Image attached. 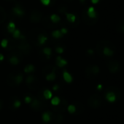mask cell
<instances>
[{
	"label": "cell",
	"instance_id": "cell-45",
	"mask_svg": "<svg viewBox=\"0 0 124 124\" xmlns=\"http://www.w3.org/2000/svg\"><path fill=\"white\" fill-rule=\"evenodd\" d=\"M55 1H56V0H50V4H54L55 3Z\"/></svg>",
	"mask_w": 124,
	"mask_h": 124
},
{
	"label": "cell",
	"instance_id": "cell-11",
	"mask_svg": "<svg viewBox=\"0 0 124 124\" xmlns=\"http://www.w3.org/2000/svg\"><path fill=\"white\" fill-rule=\"evenodd\" d=\"M105 98L110 102H114L117 100V97H116L115 94H114V92H113L112 91H110V90H107V92L105 94Z\"/></svg>",
	"mask_w": 124,
	"mask_h": 124
},
{
	"label": "cell",
	"instance_id": "cell-14",
	"mask_svg": "<svg viewBox=\"0 0 124 124\" xmlns=\"http://www.w3.org/2000/svg\"><path fill=\"white\" fill-rule=\"evenodd\" d=\"M107 90H110V91H112L113 92H114V94H115V96L117 97V100L121 99V90L118 87L111 86L107 88Z\"/></svg>",
	"mask_w": 124,
	"mask_h": 124
},
{
	"label": "cell",
	"instance_id": "cell-34",
	"mask_svg": "<svg viewBox=\"0 0 124 124\" xmlns=\"http://www.w3.org/2000/svg\"><path fill=\"white\" fill-rule=\"evenodd\" d=\"M64 49H65V48L64 47V46H58L56 47V52L57 53L61 54V53L64 52Z\"/></svg>",
	"mask_w": 124,
	"mask_h": 124
},
{
	"label": "cell",
	"instance_id": "cell-41",
	"mask_svg": "<svg viewBox=\"0 0 124 124\" xmlns=\"http://www.w3.org/2000/svg\"><path fill=\"white\" fill-rule=\"evenodd\" d=\"M87 52H88V54H94V50L93 49H88V51H87Z\"/></svg>",
	"mask_w": 124,
	"mask_h": 124
},
{
	"label": "cell",
	"instance_id": "cell-21",
	"mask_svg": "<svg viewBox=\"0 0 124 124\" xmlns=\"http://www.w3.org/2000/svg\"><path fill=\"white\" fill-rule=\"evenodd\" d=\"M7 16V13L4 10V9L1 7H0V23H2Z\"/></svg>",
	"mask_w": 124,
	"mask_h": 124
},
{
	"label": "cell",
	"instance_id": "cell-23",
	"mask_svg": "<svg viewBox=\"0 0 124 124\" xmlns=\"http://www.w3.org/2000/svg\"><path fill=\"white\" fill-rule=\"evenodd\" d=\"M35 70V68L33 65L31 64H29V65H27L25 68H24V72L26 73H30L31 72H34Z\"/></svg>",
	"mask_w": 124,
	"mask_h": 124
},
{
	"label": "cell",
	"instance_id": "cell-9",
	"mask_svg": "<svg viewBox=\"0 0 124 124\" xmlns=\"http://www.w3.org/2000/svg\"><path fill=\"white\" fill-rule=\"evenodd\" d=\"M46 35L47 34L45 32H42V31L37 35V46L43 44L48 40V37H47Z\"/></svg>",
	"mask_w": 124,
	"mask_h": 124
},
{
	"label": "cell",
	"instance_id": "cell-31",
	"mask_svg": "<svg viewBox=\"0 0 124 124\" xmlns=\"http://www.w3.org/2000/svg\"><path fill=\"white\" fill-rule=\"evenodd\" d=\"M52 36L53 37L56 38V39H58V38H60L61 36H63L62 33H61V31L59 30H55L52 32Z\"/></svg>",
	"mask_w": 124,
	"mask_h": 124
},
{
	"label": "cell",
	"instance_id": "cell-44",
	"mask_svg": "<svg viewBox=\"0 0 124 124\" xmlns=\"http://www.w3.org/2000/svg\"><path fill=\"white\" fill-rule=\"evenodd\" d=\"M91 2L93 3V4H97V3H99V0H91Z\"/></svg>",
	"mask_w": 124,
	"mask_h": 124
},
{
	"label": "cell",
	"instance_id": "cell-38",
	"mask_svg": "<svg viewBox=\"0 0 124 124\" xmlns=\"http://www.w3.org/2000/svg\"><path fill=\"white\" fill-rule=\"evenodd\" d=\"M60 31H61V33H62V35H64V34H66V33H67V28H62L60 30Z\"/></svg>",
	"mask_w": 124,
	"mask_h": 124
},
{
	"label": "cell",
	"instance_id": "cell-30",
	"mask_svg": "<svg viewBox=\"0 0 124 124\" xmlns=\"http://www.w3.org/2000/svg\"><path fill=\"white\" fill-rule=\"evenodd\" d=\"M67 110H68V112L69 113L73 114V113H75L77 111V108L74 105H70L67 106Z\"/></svg>",
	"mask_w": 124,
	"mask_h": 124
},
{
	"label": "cell",
	"instance_id": "cell-16",
	"mask_svg": "<svg viewBox=\"0 0 124 124\" xmlns=\"http://www.w3.org/2000/svg\"><path fill=\"white\" fill-rule=\"evenodd\" d=\"M66 65H67V61L64 59H63L61 57H57L56 58V65L59 68H63L64 66H65Z\"/></svg>",
	"mask_w": 124,
	"mask_h": 124
},
{
	"label": "cell",
	"instance_id": "cell-17",
	"mask_svg": "<svg viewBox=\"0 0 124 124\" xmlns=\"http://www.w3.org/2000/svg\"><path fill=\"white\" fill-rule=\"evenodd\" d=\"M14 80H15V86H18V85H20L22 83V81H23V74L20 73H18V74H15Z\"/></svg>",
	"mask_w": 124,
	"mask_h": 124
},
{
	"label": "cell",
	"instance_id": "cell-2",
	"mask_svg": "<svg viewBox=\"0 0 124 124\" xmlns=\"http://www.w3.org/2000/svg\"><path fill=\"white\" fill-rule=\"evenodd\" d=\"M15 48H17V49L20 53H23L26 54H29L31 51V47L30 44L26 41H25V39H19V41L16 42Z\"/></svg>",
	"mask_w": 124,
	"mask_h": 124
},
{
	"label": "cell",
	"instance_id": "cell-5",
	"mask_svg": "<svg viewBox=\"0 0 124 124\" xmlns=\"http://www.w3.org/2000/svg\"><path fill=\"white\" fill-rule=\"evenodd\" d=\"M45 101H41L39 99L34 98L32 100V102L30 103L31 108L34 111H37V112L41 111L45 107Z\"/></svg>",
	"mask_w": 124,
	"mask_h": 124
},
{
	"label": "cell",
	"instance_id": "cell-22",
	"mask_svg": "<svg viewBox=\"0 0 124 124\" xmlns=\"http://www.w3.org/2000/svg\"><path fill=\"white\" fill-rule=\"evenodd\" d=\"M42 96L44 97V98L45 100H50V99L52 98L53 94H52V92L49 89H45L42 92Z\"/></svg>",
	"mask_w": 124,
	"mask_h": 124
},
{
	"label": "cell",
	"instance_id": "cell-46",
	"mask_svg": "<svg viewBox=\"0 0 124 124\" xmlns=\"http://www.w3.org/2000/svg\"><path fill=\"white\" fill-rule=\"evenodd\" d=\"M86 0H80V1L81 3H83H83H85V2H86Z\"/></svg>",
	"mask_w": 124,
	"mask_h": 124
},
{
	"label": "cell",
	"instance_id": "cell-8",
	"mask_svg": "<svg viewBox=\"0 0 124 124\" xmlns=\"http://www.w3.org/2000/svg\"><path fill=\"white\" fill-rule=\"evenodd\" d=\"M12 13L15 15H16L18 17H21L25 13V11H24L23 8L20 4H16L15 7H13L12 9Z\"/></svg>",
	"mask_w": 124,
	"mask_h": 124
},
{
	"label": "cell",
	"instance_id": "cell-10",
	"mask_svg": "<svg viewBox=\"0 0 124 124\" xmlns=\"http://www.w3.org/2000/svg\"><path fill=\"white\" fill-rule=\"evenodd\" d=\"M39 85H40L39 81L36 77H35V78L31 82H30L29 84H26V86H28V88L29 89H31V90H37L39 87Z\"/></svg>",
	"mask_w": 124,
	"mask_h": 124
},
{
	"label": "cell",
	"instance_id": "cell-27",
	"mask_svg": "<svg viewBox=\"0 0 124 124\" xmlns=\"http://www.w3.org/2000/svg\"><path fill=\"white\" fill-rule=\"evenodd\" d=\"M50 20H51V22L53 23H58L59 21H60V17H59V16H58L57 15H56V14H53V15H52L51 16H50Z\"/></svg>",
	"mask_w": 124,
	"mask_h": 124
},
{
	"label": "cell",
	"instance_id": "cell-42",
	"mask_svg": "<svg viewBox=\"0 0 124 124\" xmlns=\"http://www.w3.org/2000/svg\"><path fill=\"white\" fill-rule=\"evenodd\" d=\"M96 88H97V89H98V90H99V91H100V90H102V84H99V85L97 86V87H96Z\"/></svg>",
	"mask_w": 124,
	"mask_h": 124
},
{
	"label": "cell",
	"instance_id": "cell-35",
	"mask_svg": "<svg viewBox=\"0 0 124 124\" xmlns=\"http://www.w3.org/2000/svg\"><path fill=\"white\" fill-rule=\"evenodd\" d=\"M32 98L31 97H29V96H26L25 97H24V102H25V103H26V104H30L31 102H32Z\"/></svg>",
	"mask_w": 124,
	"mask_h": 124
},
{
	"label": "cell",
	"instance_id": "cell-12",
	"mask_svg": "<svg viewBox=\"0 0 124 124\" xmlns=\"http://www.w3.org/2000/svg\"><path fill=\"white\" fill-rule=\"evenodd\" d=\"M42 121L45 123H48L52 119H53V113H51V112H50V111L45 112V113H42Z\"/></svg>",
	"mask_w": 124,
	"mask_h": 124
},
{
	"label": "cell",
	"instance_id": "cell-1",
	"mask_svg": "<svg viewBox=\"0 0 124 124\" xmlns=\"http://www.w3.org/2000/svg\"><path fill=\"white\" fill-rule=\"evenodd\" d=\"M102 104V99L99 94H93L88 100V105L92 109L100 108Z\"/></svg>",
	"mask_w": 124,
	"mask_h": 124
},
{
	"label": "cell",
	"instance_id": "cell-32",
	"mask_svg": "<svg viewBox=\"0 0 124 124\" xmlns=\"http://www.w3.org/2000/svg\"><path fill=\"white\" fill-rule=\"evenodd\" d=\"M12 105H13V107H14V108L15 109H18V108H19L20 107V105H21V102L19 100H15L14 101H13V102H12Z\"/></svg>",
	"mask_w": 124,
	"mask_h": 124
},
{
	"label": "cell",
	"instance_id": "cell-29",
	"mask_svg": "<svg viewBox=\"0 0 124 124\" xmlns=\"http://www.w3.org/2000/svg\"><path fill=\"white\" fill-rule=\"evenodd\" d=\"M42 52H43V53L47 56L48 59L50 57V56L51 54H52V50H51V49H50V47H45V48H44L43 50H42Z\"/></svg>",
	"mask_w": 124,
	"mask_h": 124
},
{
	"label": "cell",
	"instance_id": "cell-4",
	"mask_svg": "<svg viewBox=\"0 0 124 124\" xmlns=\"http://www.w3.org/2000/svg\"><path fill=\"white\" fill-rule=\"evenodd\" d=\"M22 57V53H20L18 50V51H12V52L9 53L7 55V58L9 62L13 65H16L20 62V60Z\"/></svg>",
	"mask_w": 124,
	"mask_h": 124
},
{
	"label": "cell",
	"instance_id": "cell-47",
	"mask_svg": "<svg viewBox=\"0 0 124 124\" xmlns=\"http://www.w3.org/2000/svg\"><path fill=\"white\" fill-rule=\"evenodd\" d=\"M121 31H122L123 32H124V25L122 26V27H121Z\"/></svg>",
	"mask_w": 124,
	"mask_h": 124
},
{
	"label": "cell",
	"instance_id": "cell-40",
	"mask_svg": "<svg viewBox=\"0 0 124 124\" xmlns=\"http://www.w3.org/2000/svg\"><path fill=\"white\" fill-rule=\"evenodd\" d=\"M3 105H4L3 100L0 99V110H1V109H2V108H3Z\"/></svg>",
	"mask_w": 124,
	"mask_h": 124
},
{
	"label": "cell",
	"instance_id": "cell-3",
	"mask_svg": "<svg viewBox=\"0 0 124 124\" xmlns=\"http://www.w3.org/2000/svg\"><path fill=\"white\" fill-rule=\"evenodd\" d=\"M100 69L99 67L97 65H90L88 66L86 69L85 73L88 78L93 79L99 73Z\"/></svg>",
	"mask_w": 124,
	"mask_h": 124
},
{
	"label": "cell",
	"instance_id": "cell-26",
	"mask_svg": "<svg viewBox=\"0 0 124 124\" xmlns=\"http://www.w3.org/2000/svg\"><path fill=\"white\" fill-rule=\"evenodd\" d=\"M15 29V25L13 22H10L7 25V31L12 33Z\"/></svg>",
	"mask_w": 124,
	"mask_h": 124
},
{
	"label": "cell",
	"instance_id": "cell-13",
	"mask_svg": "<svg viewBox=\"0 0 124 124\" xmlns=\"http://www.w3.org/2000/svg\"><path fill=\"white\" fill-rule=\"evenodd\" d=\"M15 76V74L14 72L13 73H10L8 75V76L7 78V84L8 86H12V87L16 86H15V80H14Z\"/></svg>",
	"mask_w": 124,
	"mask_h": 124
},
{
	"label": "cell",
	"instance_id": "cell-18",
	"mask_svg": "<svg viewBox=\"0 0 124 124\" xmlns=\"http://www.w3.org/2000/svg\"><path fill=\"white\" fill-rule=\"evenodd\" d=\"M53 71H56V68L54 66L52 65H48V66H45L43 69H42V73L45 76H46L47 74L53 72Z\"/></svg>",
	"mask_w": 124,
	"mask_h": 124
},
{
	"label": "cell",
	"instance_id": "cell-25",
	"mask_svg": "<svg viewBox=\"0 0 124 124\" xmlns=\"http://www.w3.org/2000/svg\"><path fill=\"white\" fill-rule=\"evenodd\" d=\"M67 19L69 23H75V20H76V17L75 15L71 14V13H67Z\"/></svg>",
	"mask_w": 124,
	"mask_h": 124
},
{
	"label": "cell",
	"instance_id": "cell-28",
	"mask_svg": "<svg viewBox=\"0 0 124 124\" xmlns=\"http://www.w3.org/2000/svg\"><path fill=\"white\" fill-rule=\"evenodd\" d=\"M61 102V99L58 97H54L52 100H51V105L53 106H56L58 105Z\"/></svg>",
	"mask_w": 124,
	"mask_h": 124
},
{
	"label": "cell",
	"instance_id": "cell-19",
	"mask_svg": "<svg viewBox=\"0 0 124 124\" xmlns=\"http://www.w3.org/2000/svg\"><path fill=\"white\" fill-rule=\"evenodd\" d=\"M63 78L64 79V81L67 83H71L72 81V76L67 71V70H64L63 73Z\"/></svg>",
	"mask_w": 124,
	"mask_h": 124
},
{
	"label": "cell",
	"instance_id": "cell-43",
	"mask_svg": "<svg viewBox=\"0 0 124 124\" xmlns=\"http://www.w3.org/2000/svg\"><path fill=\"white\" fill-rule=\"evenodd\" d=\"M4 55L2 54H0V62H2L3 60H4Z\"/></svg>",
	"mask_w": 124,
	"mask_h": 124
},
{
	"label": "cell",
	"instance_id": "cell-37",
	"mask_svg": "<svg viewBox=\"0 0 124 124\" xmlns=\"http://www.w3.org/2000/svg\"><path fill=\"white\" fill-rule=\"evenodd\" d=\"M41 2L44 5H49L50 4V0H41Z\"/></svg>",
	"mask_w": 124,
	"mask_h": 124
},
{
	"label": "cell",
	"instance_id": "cell-39",
	"mask_svg": "<svg viewBox=\"0 0 124 124\" xmlns=\"http://www.w3.org/2000/svg\"><path fill=\"white\" fill-rule=\"evenodd\" d=\"M58 89H59V86H58V84H55V85L53 86V91L56 92V91H58Z\"/></svg>",
	"mask_w": 124,
	"mask_h": 124
},
{
	"label": "cell",
	"instance_id": "cell-36",
	"mask_svg": "<svg viewBox=\"0 0 124 124\" xmlns=\"http://www.w3.org/2000/svg\"><path fill=\"white\" fill-rule=\"evenodd\" d=\"M8 44V39H3L2 41L1 42V45L3 48H7Z\"/></svg>",
	"mask_w": 124,
	"mask_h": 124
},
{
	"label": "cell",
	"instance_id": "cell-33",
	"mask_svg": "<svg viewBox=\"0 0 124 124\" xmlns=\"http://www.w3.org/2000/svg\"><path fill=\"white\" fill-rule=\"evenodd\" d=\"M12 33L13 38H15V39H19V37H20V35H21L20 31L18 29H15V31H14Z\"/></svg>",
	"mask_w": 124,
	"mask_h": 124
},
{
	"label": "cell",
	"instance_id": "cell-6",
	"mask_svg": "<svg viewBox=\"0 0 124 124\" xmlns=\"http://www.w3.org/2000/svg\"><path fill=\"white\" fill-rule=\"evenodd\" d=\"M107 67L109 70L113 73H117L120 69V63L116 60H111L107 62Z\"/></svg>",
	"mask_w": 124,
	"mask_h": 124
},
{
	"label": "cell",
	"instance_id": "cell-24",
	"mask_svg": "<svg viewBox=\"0 0 124 124\" xmlns=\"http://www.w3.org/2000/svg\"><path fill=\"white\" fill-rule=\"evenodd\" d=\"M64 121V115L61 113H58V114L56 116L55 121L56 124H61Z\"/></svg>",
	"mask_w": 124,
	"mask_h": 124
},
{
	"label": "cell",
	"instance_id": "cell-20",
	"mask_svg": "<svg viewBox=\"0 0 124 124\" xmlns=\"http://www.w3.org/2000/svg\"><path fill=\"white\" fill-rule=\"evenodd\" d=\"M56 71H53V72H51V73H50L45 76V78L48 81H53L56 79Z\"/></svg>",
	"mask_w": 124,
	"mask_h": 124
},
{
	"label": "cell",
	"instance_id": "cell-7",
	"mask_svg": "<svg viewBox=\"0 0 124 124\" xmlns=\"http://www.w3.org/2000/svg\"><path fill=\"white\" fill-rule=\"evenodd\" d=\"M42 14L38 10H33L29 15V20L32 23H39L42 20Z\"/></svg>",
	"mask_w": 124,
	"mask_h": 124
},
{
	"label": "cell",
	"instance_id": "cell-15",
	"mask_svg": "<svg viewBox=\"0 0 124 124\" xmlns=\"http://www.w3.org/2000/svg\"><path fill=\"white\" fill-rule=\"evenodd\" d=\"M86 13H87V15H88V17H90V18H91V19L96 18L97 14H96V11H95L94 7H88V9Z\"/></svg>",
	"mask_w": 124,
	"mask_h": 124
}]
</instances>
